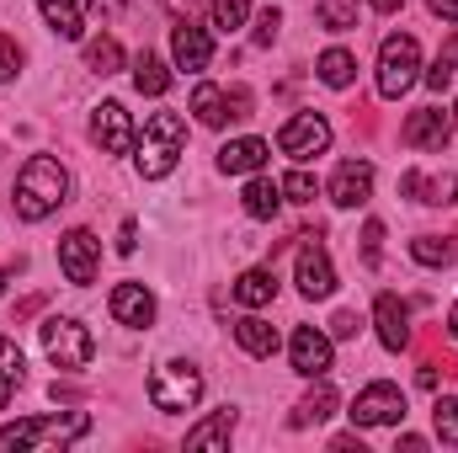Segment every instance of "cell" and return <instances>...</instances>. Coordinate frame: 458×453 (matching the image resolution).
Wrapping results in <instances>:
<instances>
[{
  "instance_id": "47",
  "label": "cell",
  "mask_w": 458,
  "mask_h": 453,
  "mask_svg": "<svg viewBox=\"0 0 458 453\" xmlns=\"http://www.w3.org/2000/svg\"><path fill=\"white\" fill-rule=\"evenodd\" d=\"M448 331H454V337H458V304H454V315H448Z\"/></svg>"
},
{
  "instance_id": "24",
  "label": "cell",
  "mask_w": 458,
  "mask_h": 453,
  "mask_svg": "<svg viewBox=\"0 0 458 453\" xmlns=\"http://www.w3.org/2000/svg\"><path fill=\"white\" fill-rule=\"evenodd\" d=\"M234 341H240L250 357H272V352H277V326H267V321L245 315V321L234 326Z\"/></svg>"
},
{
  "instance_id": "27",
  "label": "cell",
  "mask_w": 458,
  "mask_h": 453,
  "mask_svg": "<svg viewBox=\"0 0 458 453\" xmlns=\"http://www.w3.org/2000/svg\"><path fill=\"white\" fill-rule=\"evenodd\" d=\"M411 256H416L421 267H448L458 256V240L454 235H416V240H411Z\"/></svg>"
},
{
  "instance_id": "1",
  "label": "cell",
  "mask_w": 458,
  "mask_h": 453,
  "mask_svg": "<svg viewBox=\"0 0 458 453\" xmlns=\"http://www.w3.org/2000/svg\"><path fill=\"white\" fill-rule=\"evenodd\" d=\"M64 192H70V171H64L54 155H32V160L21 166V176H16L11 209H16V219L38 225V219H48V214L64 203Z\"/></svg>"
},
{
  "instance_id": "11",
  "label": "cell",
  "mask_w": 458,
  "mask_h": 453,
  "mask_svg": "<svg viewBox=\"0 0 458 453\" xmlns=\"http://www.w3.org/2000/svg\"><path fill=\"white\" fill-rule=\"evenodd\" d=\"M91 139L102 144V155H133L139 133H133V117L123 102H102L97 117H91Z\"/></svg>"
},
{
  "instance_id": "31",
  "label": "cell",
  "mask_w": 458,
  "mask_h": 453,
  "mask_svg": "<svg viewBox=\"0 0 458 453\" xmlns=\"http://www.w3.org/2000/svg\"><path fill=\"white\" fill-rule=\"evenodd\" d=\"M86 64H91L97 75H117V70H123V48H117V38H91V43H86Z\"/></svg>"
},
{
  "instance_id": "13",
  "label": "cell",
  "mask_w": 458,
  "mask_h": 453,
  "mask_svg": "<svg viewBox=\"0 0 458 453\" xmlns=\"http://www.w3.org/2000/svg\"><path fill=\"white\" fill-rule=\"evenodd\" d=\"M405 144L411 150H443L448 139H454V117L443 113V107H416V113L405 117Z\"/></svg>"
},
{
  "instance_id": "25",
  "label": "cell",
  "mask_w": 458,
  "mask_h": 453,
  "mask_svg": "<svg viewBox=\"0 0 458 453\" xmlns=\"http://www.w3.org/2000/svg\"><path fill=\"white\" fill-rule=\"evenodd\" d=\"M38 5H43L48 32H59V38H81V32H86V21H81V5H75V0H38Z\"/></svg>"
},
{
  "instance_id": "49",
  "label": "cell",
  "mask_w": 458,
  "mask_h": 453,
  "mask_svg": "<svg viewBox=\"0 0 458 453\" xmlns=\"http://www.w3.org/2000/svg\"><path fill=\"white\" fill-rule=\"evenodd\" d=\"M454 123H458V107H454Z\"/></svg>"
},
{
  "instance_id": "45",
  "label": "cell",
  "mask_w": 458,
  "mask_h": 453,
  "mask_svg": "<svg viewBox=\"0 0 458 453\" xmlns=\"http://www.w3.org/2000/svg\"><path fill=\"white\" fill-rule=\"evenodd\" d=\"M11 389H16V384H5V379H0V411L11 406Z\"/></svg>"
},
{
  "instance_id": "26",
  "label": "cell",
  "mask_w": 458,
  "mask_h": 453,
  "mask_svg": "<svg viewBox=\"0 0 458 453\" xmlns=\"http://www.w3.org/2000/svg\"><path fill=\"white\" fill-rule=\"evenodd\" d=\"M192 113H198V123H203V128H225V123H229L225 91H219L214 81H203V86L192 91Z\"/></svg>"
},
{
  "instance_id": "28",
  "label": "cell",
  "mask_w": 458,
  "mask_h": 453,
  "mask_svg": "<svg viewBox=\"0 0 458 453\" xmlns=\"http://www.w3.org/2000/svg\"><path fill=\"white\" fill-rule=\"evenodd\" d=\"M133 86H139L144 97H165V91H171V70H165V59L139 54V64H133Z\"/></svg>"
},
{
  "instance_id": "37",
  "label": "cell",
  "mask_w": 458,
  "mask_h": 453,
  "mask_svg": "<svg viewBox=\"0 0 458 453\" xmlns=\"http://www.w3.org/2000/svg\"><path fill=\"white\" fill-rule=\"evenodd\" d=\"M378 256H384V225H378V219H368V225H362V261H368V267H378Z\"/></svg>"
},
{
  "instance_id": "12",
  "label": "cell",
  "mask_w": 458,
  "mask_h": 453,
  "mask_svg": "<svg viewBox=\"0 0 458 453\" xmlns=\"http://www.w3.org/2000/svg\"><path fill=\"white\" fill-rule=\"evenodd\" d=\"M288 357H293V373H304V379H326V373H331V337L315 331V326H299L293 341H288Z\"/></svg>"
},
{
  "instance_id": "9",
  "label": "cell",
  "mask_w": 458,
  "mask_h": 453,
  "mask_svg": "<svg viewBox=\"0 0 458 453\" xmlns=\"http://www.w3.org/2000/svg\"><path fill=\"white\" fill-rule=\"evenodd\" d=\"M97 261H102V240H97L91 229H70V235L59 240V272H64L75 288H86V283L97 278Z\"/></svg>"
},
{
  "instance_id": "42",
  "label": "cell",
  "mask_w": 458,
  "mask_h": 453,
  "mask_svg": "<svg viewBox=\"0 0 458 453\" xmlns=\"http://www.w3.org/2000/svg\"><path fill=\"white\" fill-rule=\"evenodd\" d=\"M133 245H139V229H133V219H128V225L117 229V251H123V256H133Z\"/></svg>"
},
{
  "instance_id": "44",
  "label": "cell",
  "mask_w": 458,
  "mask_h": 453,
  "mask_svg": "<svg viewBox=\"0 0 458 453\" xmlns=\"http://www.w3.org/2000/svg\"><path fill=\"white\" fill-rule=\"evenodd\" d=\"M368 5H373V11H400L405 0H368Z\"/></svg>"
},
{
  "instance_id": "33",
  "label": "cell",
  "mask_w": 458,
  "mask_h": 453,
  "mask_svg": "<svg viewBox=\"0 0 458 453\" xmlns=\"http://www.w3.org/2000/svg\"><path fill=\"white\" fill-rule=\"evenodd\" d=\"M277 187H283V203H315V192H320L310 171H293V176H283Z\"/></svg>"
},
{
  "instance_id": "35",
  "label": "cell",
  "mask_w": 458,
  "mask_h": 453,
  "mask_svg": "<svg viewBox=\"0 0 458 453\" xmlns=\"http://www.w3.org/2000/svg\"><path fill=\"white\" fill-rule=\"evenodd\" d=\"M432 422H437V438H443V443H454V449H458V395H448V400H437Z\"/></svg>"
},
{
  "instance_id": "3",
  "label": "cell",
  "mask_w": 458,
  "mask_h": 453,
  "mask_svg": "<svg viewBox=\"0 0 458 453\" xmlns=\"http://www.w3.org/2000/svg\"><path fill=\"white\" fill-rule=\"evenodd\" d=\"M91 432V416L86 411H54V416H32V422H16V427H0V453L5 449H70L75 438Z\"/></svg>"
},
{
  "instance_id": "22",
  "label": "cell",
  "mask_w": 458,
  "mask_h": 453,
  "mask_svg": "<svg viewBox=\"0 0 458 453\" xmlns=\"http://www.w3.org/2000/svg\"><path fill=\"white\" fill-rule=\"evenodd\" d=\"M240 203H245V214H250V219H277V209H283V187H277V182H267V176H256V182L245 187V198H240Z\"/></svg>"
},
{
  "instance_id": "40",
  "label": "cell",
  "mask_w": 458,
  "mask_h": 453,
  "mask_svg": "<svg viewBox=\"0 0 458 453\" xmlns=\"http://www.w3.org/2000/svg\"><path fill=\"white\" fill-rule=\"evenodd\" d=\"M225 107H229V123H234V117H250V91H245V86L225 91Z\"/></svg>"
},
{
  "instance_id": "7",
  "label": "cell",
  "mask_w": 458,
  "mask_h": 453,
  "mask_svg": "<svg viewBox=\"0 0 458 453\" xmlns=\"http://www.w3.org/2000/svg\"><path fill=\"white\" fill-rule=\"evenodd\" d=\"M346 416H352L357 427H394V422H405V395H400V384L378 379V384H368V389L352 400Z\"/></svg>"
},
{
  "instance_id": "8",
  "label": "cell",
  "mask_w": 458,
  "mask_h": 453,
  "mask_svg": "<svg viewBox=\"0 0 458 453\" xmlns=\"http://www.w3.org/2000/svg\"><path fill=\"white\" fill-rule=\"evenodd\" d=\"M277 150L283 155H293V160H315V155H326L331 150V123L320 113H299L283 123V133H277Z\"/></svg>"
},
{
  "instance_id": "6",
  "label": "cell",
  "mask_w": 458,
  "mask_h": 453,
  "mask_svg": "<svg viewBox=\"0 0 458 453\" xmlns=\"http://www.w3.org/2000/svg\"><path fill=\"white\" fill-rule=\"evenodd\" d=\"M43 352H48L59 368H86L91 352H97V341H91V331H86L81 321L54 315V321H43Z\"/></svg>"
},
{
  "instance_id": "4",
  "label": "cell",
  "mask_w": 458,
  "mask_h": 453,
  "mask_svg": "<svg viewBox=\"0 0 458 453\" xmlns=\"http://www.w3.org/2000/svg\"><path fill=\"white\" fill-rule=\"evenodd\" d=\"M416 70H421V43H416L411 32L384 38V48H378V97L400 102V97L416 86Z\"/></svg>"
},
{
  "instance_id": "48",
  "label": "cell",
  "mask_w": 458,
  "mask_h": 453,
  "mask_svg": "<svg viewBox=\"0 0 458 453\" xmlns=\"http://www.w3.org/2000/svg\"><path fill=\"white\" fill-rule=\"evenodd\" d=\"M0 294H5V272H0Z\"/></svg>"
},
{
  "instance_id": "32",
  "label": "cell",
  "mask_w": 458,
  "mask_h": 453,
  "mask_svg": "<svg viewBox=\"0 0 458 453\" xmlns=\"http://www.w3.org/2000/svg\"><path fill=\"white\" fill-rule=\"evenodd\" d=\"M454 75H458V32L448 38V43H443V48H437L432 70H427V86H432V91H443V86H448Z\"/></svg>"
},
{
  "instance_id": "16",
  "label": "cell",
  "mask_w": 458,
  "mask_h": 453,
  "mask_svg": "<svg viewBox=\"0 0 458 453\" xmlns=\"http://www.w3.org/2000/svg\"><path fill=\"white\" fill-rule=\"evenodd\" d=\"M373 321H378V341H384L389 352H405V346H411V310H405L394 294H378Z\"/></svg>"
},
{
  "instance_id": "46",
  "label": "cell",
  "mask_w": 458,
  "mask_h": 453,
  "mask_svg": "<svg viewBox=\"0 0 458 453\" xmlns=\"http://www.w3.org/2000/svg\"><path fill=\"white\" fill-rule=\"evenodd\" d=\"M160 5H171V11H176V16H182V11H187V5H192V0H160Z\"/></svg>"
},
{
  "instance_id": "19",
  "label": "cell",
  "mask_w": 458,
  "mask_h": 453,
  "mask_svg": "<svg viewBox=\"0 0 458 453\" xmlns=\"http://www.w3.org/2000/svg\"><path fill=\"white\" fill-rule=\"evenodd\" d=\"M267 139H229L225 150H219V171L229 176H250V171H261L267 166Z\"/></svg>"
},
{
  "instance_id": "34",
  "label": "cell",
  "mask_w": 458,
  "mask_h": 453,
  "mask_svg": "<svg viewBox=\"0 0 458 453\" xmlns=\"http://www.w3.org/2000/svg\"><path fill=\"white\" fill-rule=\"evenodd\" d=\"M208 11H214V27H219V32H234V27H245L250 0H214Z\"/></svg>"
},
{
  "instance_id": "17",
  "label": "cell",
  "mask_w": 458,
  "mask_h": 453,
  "mask_svg": "<svg viewBox=\"0 0 458 453\" xmlns=\"http://www.w3.org/2000/svg\"><path fill=\"white\" fill-rule=\"evenodd\" d=\"M368 192H373V166H368V160H346L342 171L331 176V203H336V209L368 203Z\"/></svg>"
},
{
  "instance_id": "43",
  "label": "cell",
  "mask_w": 458,
  "mask_h": 453,
  "mask_svg": "<svg viewBox=\"0 0 458 453\" xmlns=\"http://www.w3.org/2000/svg\"><path fill=\"white\" fill-rule=\"evenodd\" d=\"M437 16H448V21H458V0H427Z\"/></svg>"
},
{
  "instance_id": "39",
  "label": "cell",
  "mask_w": 458,
  "mask_h": 453,
  "mask_svg": "<svg viewBox=\"0 0 458 453\" xmlns=\"http://www.w3.org/2000/svg\"><path fill=\"white\" fill-rule=\"evenodd\" d=\"M277 27H283V11H272V5H267V11H261V16H256V43H261V48H267V43H272V38H277Z\"/></svg>"
},
{
  "instance_id": "15",
  "label": "cell",
  "mask_w": 458,
  "mask_h": 453,
  "mask_svg": "<svg viewBox=\"0 0 458 453\" xmlns=\"http://www.w3.org/2000/svg\"><path fill=\"white\" fill-rule=\"evenodd\" d=\"M113 321L128 331H144L155 321V294L144 283H117L113 288Z\"/></svg>"
},
{
  "instance_id": "21",
  "label": "cell",
  "mask_w": 458,
  "mask_h": 453,
  "mask_svg": "<svg viewBox=\"0 0 458 453\" xmlns=\"http://www.w3.org/2000/svg\"><path fill=\"white\" fill-rule=\"evenodd\" d=\"M229 432H234V411H214L208 422H198L192 432H187V449H229Z\"/></svg>"
},
{
  "instance_id": "2",
  "label": "cell",
  "mask_w": 458,
  "mask_h": 453,
  "mask_svg": "<svg viewBox=\"0 0 458 453\" xmlns=\"http://www.w3.org/2000/svg\"><path fill=\"white\" fill-rule=\"evenodd\" d=\"M182 150H187V123L176 113H149L144 133H139V176H149V182L171 176Z\"/></svg>"
},
{
  "instance_id": "29",
  "label": "cell",
  "mask_w": 458,
  "mask_h": 453,
  "mask_svg": "<svg viewBox=\"0 0 458 453\" xmlns=\"http://www.w3.org/2000/svg\"><path fill=\"white\" fill-rule=\"evenodd\" d=\"M331 411H336V389H331V384H315V389H310V395H304V400L293 406V427H310V422H326Z\"/></svg>"
},
{
  "instance_id": "18",
  "label": "cell",
  "mask_w": 458,
  "mask_h": 453,
  "mask_svg": "<svg viewBox=\"0 0 458 453\" xmlns=\"http://www.w3.org/2000/svg\"><path fill=\"white\" fill-rule=\"evenodd\" d=\"M400 198H416V203H458V176H421V171H405L400 176Z\"/></svg>"
},
{
  "instance_id": "20",
  "label": "cell",
  "mask_w": 458,
  "mask_h": 453,
  "mask_svg": "<svg viewBox=\"0 0 458 453\" xmlns=\"http://www.w3.org/2000/svg\"><path fill=\"white\" fill-rule=\"evenodd\" d=\"M234 304H245V310H261V304H272L277 299V278L267 272V267H250V272H240L234 278Z\"/></svg>"
},
{
  "instance_id": "38",
  "label": "cell",
  "mask_w": 458,
  "mask_h": 453,
  "mask_svg": "<svg viewBox=\"0 0 458 453\" xmlns=\"http://www.w3.org/2000/svg\"><path fill=\"white\" fill-rule=\"evenodd\" d=\"M16 70H21V48H16V38L0 32V81H11Z\"/></svg>"
},
{
  "instance_id": "23",
  "label": "cell",
  "mask_w": 458,
  "mask_h": 453,
  "mask_svg": "<svg viewBox=\"0 0 458 453\" xmlns=\"http://www.w3.org/2000/svg\"><path fill=\"white\" fill-rule=\"evenodd\" d=\"M315 75H320L331 91H346V86L357 81V59H352L346 48H326V54H320V64H315Z\"/></svg>"
},
{
  "instance_id": "36",
  "label": "cell",
  "mask_w": 458,
  "mask_h": 453,
  "mask_svg": "<svg viewBox=\"0 0 458 453\" xmlns=\"http://www.w3.org/2000/svg\"><path fill=\"white\" fill-rule=\"evenodd\" d=\"M0 379L5 384H21V346L11 337H0Z\"/></svg>"
},
{
  "instance_id": "5",
  "label": "cell",
  "mask_w": 458,
  "mask_h": 453,
  "mask_svg": "<svg viewBox=\"0 0 458 453\" xmlns=\"http://www.w3.org/2000/svg\"><path fill=\"white\" fill-rule=\"evenodd\" d=\"M149 400H155V411H165V416L192 411V406L203 400V373H198L192 363H160L155 379H149Z\"/></svg>"
},
{
  "instance_id": "14",
  "label": "cell",
  "mask_w": 458,
  "mask_h": 453,
  "mask_svg": "<svg viewBox=\"0 0 458 453\" xmlns=\"http://www.w3.org/2000/svg\"><path fill=\"white\" fill-rule=\"evenodd\" d=\"M171 59H176V70H208L214 64V38L182 16V27L171 32Z\"/></svg>"
},
{
  "instance_id": "10",
  "label": "cell",
  "mask_w": 458,
  "mask_h": 453,
  "mask_svg": "<svg viewBox=\"0 0 458 453\" xmlns=\"http://www.w3.org/2000/svg\"><path fill=\"white\" fill-rule=\"evenodd\" d=\"M299 294L304 299H331L336 294V267H331V256L315 235H304V245H299Z\"/></svg>"
},
{
  "instance_id": "30",
  "label": "cell",
  "mask_w": 458,
  "mask_h": 453,
  "mask_svg": "<svg viewBox=\"0 0 458 453\" xmlns=\"http://www.w3.org/2000/svg\"><path fill=\"white\" fill-rule=\"evenodd\" d=\"M315 16L326 32H352L357 27V0H315Z\"/></svg>"
},
{
  "instance_id": "41",
  "label": "cell",
  "mask_w": 458,
  "mask_h": 453,
  "mask_svg": "<svg viewBox=\"0 0 458 453\" xmlns=\"http://www.w3.org/2000/svg\"><path fill=\"white\" fill-rule=\"evenodd\" d=\"M357 331H362V321H357V315H352V310H342V315H336V321H331V337H357Z\"/></svg>"
}]
</instances>
